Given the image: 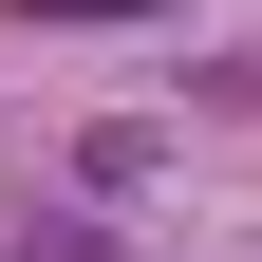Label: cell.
Here are the masks:
<instances>
[{
  "label": "cell",
  "instance_id": "cell-2",
  "mask_svg": "<svg viewBox=\"0 0 262 262\" xmlns=\"http://www.w3.org/2000/svg\"><path fill=\"white\" fill-rule=\"evenodd\" d=\"M113 19H187V0H19V38H113Z\"/></svg>",
  "mask_w": 262,
  "mask_h": 262
},
{
  "label": "cell",
  "instance_id": "cell-3",
  "mask_svg": "<svg viewBox=\"0 0 262 262\" xmlns=\"http://www.w3.org/2000/svg\"><path fill=\"white\" fill-rule=\"evenodd\" d=\"M0 262H113V244H94V225H19Z\"/></svg>",
  "mask_w": 262,
  "mask_h": 262
},
{
  "label": "cell",
  "instance_id": "cell-1",
  "mask_svg": "<svg viewBox=\"0 0 262 262\" xmlns=\"http://www.w3.org/2000/svg\"><path fill=\"white\" fill-rule=\"evenodd\" d=\"M150 169H169L150 131H75V187H94V206H131V187H150Z\"/></svg>",
  "mask_w": 262,
  "mask_h": 262
}]
</instances>
